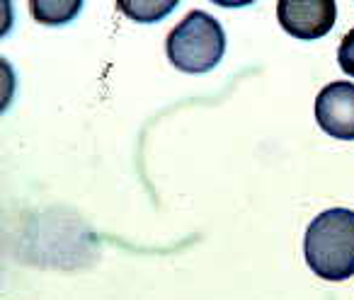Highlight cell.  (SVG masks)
I'll use <instances>...</instances> for the list:
<instances>
[{"label":"cell","mask_w":354,"mask_h":300,"mask_svg":"<svg viewBox=\"0 0 354 300\" xmlns=\"http://www.w3.org/2000/svg\"><path fill=\"white\" fill-rule=\"evenodd\" d=\"M310 271L325 281H347L354 276V211L330 208L313 218L304 237Z\"/></svg>","instance_id":"6da1fadb"},{"label":"cell","mask_w":354,"mask_h":300,"mask_svg":"<svg viewBox=\"0 0 354 300\" xmlns=\"http://www.w3.org/2000/svg\"><path fill=\"white\" fill-rule=\"evenodd\" d=\"M165 54L177 70L202 75L214 70L226 54V32L209 12H187L180 25L167 34Z\"/></svg>","instance_id":"7a4b0ae2"},{"label":"cell","mask_w":354,"mask_h":300,"mask_svg":"<svg viewBox=\"0 0 354 300\" xmlns=\"http://www.w3.org/2000/svg\"><path fill=\"white\" fill-rule=\"evenodd\" d=\"M277 20L286 34L313 41L325 37L337 20V6L333 0H279Z\"/></svg>","instance_id":"3957f363"},{"label":"cell","mask_w":354,"mask_h":300,"mask_svg":"<svg viewBox=\"0 0 354 300\" xmlns=\"http://www.w3.org/2000/svg\"><path fill=\"white\" fill-rule=\"evenodd\" d=\"M315 121L328 136L354 141V83L337 80L315 97Z\"/></svg>","instance_id":"277c9868"},{"label":"cell","mask_w":354,"mask_h":300,"mask_svg":"<svg viewBox=\"0 0 354 300\" xmlns=\"http://www.w3.org/2000/svg\"><path fill=\"white\" fill-rule=\"evenodd\" d=\"M83 8L78 0H32L30 10L37 22L41 25H66L75 17V12Z\"/></svg>","instance_id":"5b68a950"},{"label":"cell","mask_w":354,"mask_h":300,"mask_svg":"<svg viewBox=\"0 0 354 300\" xmlns=\"http://www.w3.org/2000/svg\"><path fill=\"white\" fill-rule=\"evenodd\" d=\"M119 10L133 22H158L177 8V0H122Z\"/></svg>","instance_id":"8992f818"},{"label":"cell","mask_w":354,"mask_h":300,"mask_svg":"<svg viewBox=\"0 0 354 300\" xmlns=\"http://www.w3.org/2000/svg\"><path fill=\"white\" fill-rule=\"evenodd\" d=\"M337 63H339V68H342L344 73L354 78V30H349L347 34H344L342 44H339Z\"/></svg>","instance_id":"52a82bcc"}]
</instances>
